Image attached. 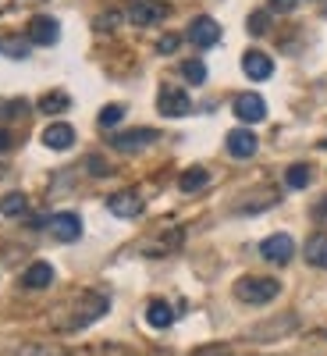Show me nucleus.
Masks as SVG:
<instances>
[{"mask_svg": "<svg viewBox=\"0 0 327 356\" xmlns=\"http://www.w3.org/2000/svg\"><path fill=\"white\" fill-rule=\"evenodd\" d=\"M107 314V300L103 296H82L78 303L68 307V314H57L53 324L57 328H65V332H78V328H89L93 321H100Z\"/></svg>", "mask_w": 327, "mask_h": 356, "instance_id": "obj_1", "label": "nucleus"}, {"mask_svg": "<svg viewBox=\"0 0 327 356\" xmlns=\"http://www.w3.org/2000/svg\"><path fill=\"white\" fill-rule=\"evenodd\" d=\"M278 292H281V282H278V278L246 275V278L235 282V296H239L242 303H249V307H263V303L278 300Z\"/></svg>", "mask_w": 327, "mask_h": 356, "instance_id": "obj_2", "label": "nucleus"}, {"mask_svg": "<svg viewBox=\"0 0 327 356\" xmlns=\"http://www.w3.org/2000/svg\"><path fill=\"white\" fill-rule=\"evenodd\" d=\"M125 15H128L132 25L146 29V25H157V22L167 18V4H164V0H132Z\"/></svg>", "mask_w": 327, "mask_h": 356, "instance_id": "obj_3", "label": "nucleus"}, {"mask_svg": "<svg viewBox=\"0 0 327 356\" xmlns=\"http://www.w3.org/2000/svg\"><path fill=\"white\" fill-rule=\"evenodd\" d=\"M260 253H263V260H271V264H288L295 257V243H292V235L278 232V235H267V239L260 243Z\"/></svg>", "mask_w": 327, "mask_h": 356, "instance_id": "obj_4", "label": "nucleus"}, {"mask_svg": "<svg viewBox=\"0 0 327 356\" xmlns=\"http://www.w3.org/2000/svg\"><path fill=\"white\" fill-rule=\"evenodd\" d=\"M157 107H160V114H164V118H182V114H189L192 100L185 97V89H178V86H164V89H160V97H157Z\"/></svg>", "mask_w": 327, "mask_h": 356, "instance_id": "obj_5", "label": "nucleus"}, {"mask_svg": "<svg viewBox=\"0 0 327 356\" xmlns=\"http://www.w3.org/2000/svg\"><path fill=\"white\" fill-rule=\"evenodd\" d=\"M153 139H157L153 129H132V132L110 136V146H114V150H121V154H139V150H146Z\"/></svg>", "mask_w": 327, "mask_h": 356, "instance_id": "obj_6", "label": "nucleus"}, {"mask_svg": "<svg viewBox=\"0 0 327 356\" xmlns=\"http://www.w3.org/2000/svg\"><path fill=\"white\" fill-rule=\"evenodd\" d=\"M235 118L246 125H256L267 118V100L256 97V93H242V97H235Z\"/></svg>", "mask_w": 327, "mask_h": 356, "instance_id": "obj_7", "label": "nucleus"}, {"mask_svg": "<svg viewBox=\"0 0 327 356\" xmlns=\"http://www.w3.org/2000/svg\"><path fill=\"white\" fill-rule=\"evenodd\" d=\"M107 211L114 218H139L142 214V196L135 189H125V193H114L107 200Z\"/></svg>", "mask_w": 327, "mask_h": 356, "instance_id": "obj_8", "label": "nucleus"}, {"mask_svg": "<svg viewBox=\"0 0 327 356\" xmlns=\"http://www.w3.org/2000/svg\"><path fill=\"white\" fill-rule=\"evenodd\" d=\"M189 40L199 47V50H206V47H214L217 40H221V25L214 22V18H192V25H189Z\"/></svg>", "mask_w": 327, "mask_h": 356, "instance_id": "obj_9", "label": "nucleus"}, {"mask_svg": "<svg viewBox=\"0 0 327 356\" xmlns=\"http://www.w3.org/2000/svg\"><path fill=\"white\" fill-rule=\"evenodd\" d=\"M50 232H53L57 243H75L78 235H82V221H78V214H72V211L53 214V218H50Z\"/></svg>", "mask_w": 327, "mask_h": 356, "instance_id": "obj_10", "label": "nucleus"}, {"mask_svg": "<svg viewBox=\"0 0 327 356\" xmlns=\"http://www.w3.org/2000/svg\"><path fill=\"white\" fill-rule=\"evenodd\" d=\"M57 36H61V25H57V18H50V15H40V18H33V22H28V40H33V43H40V47H50V43H57Z\"/></svg>", "mask_w": 327, "mask_h": 356, "instance_id": "obj_11", "label": "nucleus"}, {"mask_svg": "<svg viewBox=\"0 0 327 356\" xmlns=\"http://www.w3.org/2000/svg\"><path fill=\"white\" fill-rule=\"evenodd\" d=\"M242 72H246L253 82H267V79L274 75V61H271L263 50H249V54L242 57Z\"/></svg>", "mask_w": 327, "mask_h": 356, "instance_id": "obj_12", "label": "nucleus"}, {"mask_svg": "<svg viewBox=\"0 0 327 356\" xmlns=\"http://www.w3.org/2000/svg\"><path fill=\"white\" fill-rule=\"evenodd\" d=\"M256 136L249 132V129H235V132H228V154L231 157H253L256 154Z\"/></svg>", "mask_w": 327, "mask_h": 356, "instance_id": "obj_13", "label": "nucleus"}, {"mask_svg": "<svg viewBox=\"0 0 327 356\" xmlns=\"http://www.w3.org/2000/svg\"><path fill=\"white\" fill-rule=\"evenodd\" d=\"M43 143L50 146V150H72V146H75V129L57 122V125H50L43 132Z\"/></svg>", "mask_w": 327, "mask_h": 356, "instance_id": "obj_14", "label": "nucleus"}, {"mask_svg": "<svg viewBox=\"0 0 327 356\" xmlns=\"http://www.w3.org/2000/svg\"><path fill=\"white\" fill-rule=\"evenodd\" d=\"M50 282H53V267H50L47 260L33 264V267H28V271L22 275V285H25V289H47Z\"/></svg>", "mask_w": 327, "mask_h": 356, "instance_id": "obj_15", "label": "nucleus"}, {"mask_svg": "<svg viewBox=\"0 0 327 356\" xmlns=\"http://www.w3.org/2000/svg\"><path fill=\"white\" fill-rule=\"evenodd\" d=\"M206 182H210V171L196 164V168L182 171V178H178V189H182V193H199Z\"/></svg>", "mask_w": 327, "mask_h": 356, "instance_id": "obj_16", "label": "nucleus"}, {"mask_svg": "<svg viewBox=\"0 0 327 356\" xmlns=\"http://www.w3.org/2000/svg\"><path fill=\"white\" fill-rule=\"evenodd\" d=\"M303 253H306L310 267H320V271H327V235H313Z\"/></svg>", "mask_w": 327, "mask_h": 356, "instance_id": "obj_17", "label": "nucleus"}, {"mask_svg": "<svg viewBox=\"0 0 327 356\" xmlns=\"http://www.w3.org/2000/svg\"><path fill=\"white\" fill-rule=\"evenodd\" d=\"M313 182V168L310 164H292L288 171H285V186L288 189H306Z\"/></svg>", "mask_w": 327, "mask_h": 356, "instance_id": "obj_18", "label": "nucleus"}, {"mask_svg": "<svg viewBox=\"0 0 327 356\" xmlns=\"http://www.w3.org/2000/svg\"><path fill=\"white\" fill-rule=\"evenodd\" d=\"M146 321L153 324V328H171V321H174V310L160 300H153L150 307H146Z\"/></svg>", "mask_w": 327, "mask_h": 356, "instance_id": "obj_19", "label": "nucleus"}, {"mask_svg": "<svg viewBox=\"0 0 327 356\" xmlns=\"http://www.w3.org/2000/svg\"><path fill=\"white\" fill-rule=\"evenodd\" d=\"M68 107H72L68 93H47V97H40V111L43 114H65Z\"/></svg>", "mask_w": 327, "mask_h": 356, "instance_id": "obj_20", "label": "nucleus"}, {"mask_svg": "<svg viewBox=\"0 0 327 356\" xmlns=\"http://www.w3.org/2000/svg\"><path fill=\"white\" fill-rule=\"evenodd\" d=\"M25 207H28L25 193H8L4 200H0V214H4V218H18V214H25Z\"/></svg>", "mask_w": 327, "mask_h": 356, "instance_id": "obj_21", "label": "nucleus"}, {"mask_svg": "<svg viewBox=\"0 0 327 356\" xmlns=\"http://www.w3.org/2000/svg\"><path fill=\"white\" fill-rule=\"evenodd\" d=\"M8 356H68V353H65V349H57V346H36V342H28V346L11 349Z\"/></svg>", "mask_w": 327, "mask_h": 356, "instance_id": "obj_22", "label": "nucleus"}, {"mask_svg": "<svg viewBox=\"0 0 327 356\" xmlns=\"http://www.w3.org/2000/svg\"><path fill=\"white\" fill-rule=\"evenodd\" d=\"M274 203H278V193L267 189V196H253V200L239 203L235 211H239V214H253V211H267V207H274Z\"/></svg>", "mask_w": 327, "mask_h": 356, "instance_id": "obj_23", "label": "nucleus"}, {"mask_svg": "<svg viewBox=\"0 0 327 356\" xmlns=\"http://www.w3.org/2000/svg\"><path fill=\"white\" fill-rule=\"evenodd\" d=\"M182 79H185L189 86H203V82H206V65L196 61V57H192V61H182Z\"/></svg>", "mask_w": 327, "mask_h": 356, "instance_id": "obj_24", "label": "nucleus"}, {"mask_svg": "<svg viewBox=\"0 0 327 356\" xmlns=\"http://www.w3.org/2000/svg\"><path fill=\"white\" fill-rule=\"evenodd\" d=\"M125 122V107L121 104H107L100 111V129H114V125H121Z\"/></svg>", "mask_w": 327, "mask_h": 356, "instance_id": "obj_25", "label": "nucleus"}, {"mask_svg": "<svg viewBox=\"0 0 327 356\" xmlns=\"http://www.w3.org/2000/svg\"><path fill=\"white\" fill-rule=\"evenodd\" d=\"M249 33H253V36H260V33H267V15H263V11H256V15H249Z\"/></svg>", "mask_w": 327, "mask_h": 356, "instance_id": "obj_26", "label": "nucleus"}, {"mask_svg": "<svg viewBox=\"0 0 327 356\" xmlns=\"http://www.w3.org/2000/svg\"><path fill=\"white\" fill-rule=\"evenodd\" d=\"M178 43H182V36H174V33H171V36H160L157 50H160V54H174V50H178Z\"/></svg>", "mask_w": 327, "mask_h": 356, "instance_id": "obj_27", "label": "nucleus"}, {"mask_svg": "<svg viewBox=\"0 0 327 356\" xmlns=\"http://www.w3.org/2000/svg\"><path fill=\"white\" fill-rule=\"evenodd\" d=\"M192 356H231V349H228V346H203V349H196Z\"/></svg>", "mask_w": 327, "mask_h": 356, "instance_id": "obj_28", "label": "nucleus"}, {"mask_svg": "<svg viewBox=\"0 0 327 356\" xmlns=\"http://www.w3.org/2000/svg\"><path fill=\"white\" fill-rule=\"evenodd\" d=\"M85 164H89V171H93V175H110V168H107L103 157H89Z\"/></svg>", "mask_w": 327, "mask_h": 356, "instance_id": "obj_29", "label": "nucleus"}, {"mask_svg": "<svg viewBox=\"0 0 327 356\" xmlns=\"http://www.w3.org/2000/svg\"><path fill=\"white\" fill-rule=\"evenodd\" d=\"M117 18H121L117 11H114V15H100V18H97V29H100V33H107V29H114V25H117Z\"/></svg>", "mask_w": 327, "mask_h": 356, "instance_id": "obj_30", "label": "nucleus"}, {"mask_svg": "<svg viewBox=\"0 0 327 356\" xmlns=\"http://www.w3.org/2000/svg\"><path fill=\"white\" fill-rule=\"evenodd\" d=\"M25 47H28L25 40H11V43H8V54H11V57H25V54H28Z\"/></svg>", "mask_w": 327, "mask_h": 356, "instance_id": "obj_31", "label": "nucleus"}, {"mask_svg": "<svg viewBox=\"0 0 327 356\" xmlns=\"http://www.w3.org/2000/svg\"><path fill=\"white\" fill-rule=\"evenodd\" d=\"M11 146H15V136H11L8 129H0V154H8Z\"/></svg>", "mask_w": 327, "mask_h": 356, "instance_id": "obj_32", "label": "nucleus"}, {"mask_svg": "<svg viewBox=\"0 0 327 356\" xmlns=\"http://www.w3.org/2000/svg\"><path fill=\"white\" fill-rule=\"evenodd\" d=\"M271 8L285 15V11H295V0H271Z\"/></svg>", "mask_w": 327, "mask_h": 356, "instance_id": "obj_33", "label": "nucleus"}, {"mask_svg": "<svg viewBox=\"0 0 327 356\" xmlns=\"http://www.w3.org/2000/svg\"><path fill=\"white\" fill-rule=\"evenodd\" d=\"M313 214H317V218H324V221H327V196H324V200H320V203H317V207H313Z\"/></svg>", "mask_w": 327, "mask_h": 356, "instance_id": "obj_34", "label": "nucleus"}, {"mask_svg": "<svg viewBox=\"0 0 327 356\" xmlns=\"http://www.w3.org/2000/svg\"><path fill=\"white\" fill-rule=\"evenodd\" d=\"M324 18H327V8H324Z\"/></svg>", "mask_w": 327, "mask_h": 356, "instance_id": "obj_35", "label": "nucleus"}, {"mask_svg": "<svg viewBox=\"0 0 327 356\" xmlns=\"http://www.w3.org/2000/svg\"><path fill=\"white\" fill-rule=\"evenodd\" d=\"M324 335H327V332H324Z\"/></svg>", "mask_w": 327, "mask_h": 356, "instance_id": "obj_36", "label": "nucleus"}]
</instances>
